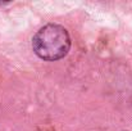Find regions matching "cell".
<instances>
[{
  "mask_svg": "<svg viewBox=\"0 0 132 131\" xmlns=\"http://www.w3.org/2000/svg\"><path fill=\"white\" fill-rule=\"evenodd\" d=\"M35 54L44 60H58L64 58L71 49V36L60 25L47 23L32 37Z\"/></svg>",
  "mask_w": 132,
  "mask_h": 131,
  "instance_id": "cell-1",
  "label": "cell"
},
{
  "mask_svg": "<svg viewBox=\"0 0 132 131\" xmlns=\"http://www.w3.org/2000/svg\"><path fill=\"white\" fill-rule=\"evenodd\" d=\"M4 4H5V3H3V1H0V6H1V5H4Z\"/></svg>",
  "mask_w": 132,
  "mask_h": 131,
  "instance_id": "cell-2",
  "label": "cell"
}]
</instances>
